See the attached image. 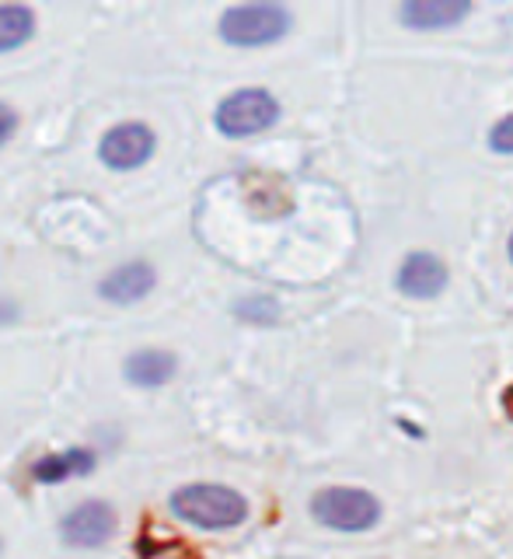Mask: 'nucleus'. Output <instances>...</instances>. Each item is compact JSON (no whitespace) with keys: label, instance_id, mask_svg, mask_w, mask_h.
I'll return each instance as SVG.
<instances>
[{"label":"nucleus","instance_id":"20e7f679","mask_svg":"<svg viewBox=\"0 0 513 559\" xmlns=\"http://www.w3.org/2000/svg\"><path fill=\"white\" fill-rule=\"evenodd\" d=\"M279 119V102L262 92V87H241V92H231L214 112V127L224 136H255L262 130H270Z\"/></svg>","mask_w":513,"mask_h":559},{"label":"nucleus","instance_id":"4468645a","mask_svg":"<svg viewBox=\"0 0 513 559\" xmlns=\"http://www.w3.org/2000/svg\"><path fill=\"white\" fill-rule=\"evenodd\" d=\"M14 130H17V112L11 109V105L0 102V147L14 136Z\"/></svg>","mask_w":513,"mask_h":559},{"label":"nucleus","instance_id":"f03ea898","mask_svg":"<svg viewBox=\"0 0 513 559\" xmlns=\"http://www.w3.org/2000/svg\"><path fill=\"white\" fill-rule=\"evenodd\" d=\"M217 32L227 46L259 49L290 32V11L283 4H235L220 14Z\"/></svg>","mask_w":513,"mask_h":559},{"label":"nucleus","instance_id":"7ed1b4c3","mask_svg":"<svg viewBox=\"0 0 513 559\" xmlns=\"http://www.w3.org/2000/svg\"><path fill=\"white\" fill-rule=\"evenodd\" d=\"M311 514L318 524L335 532H367L381 521V503L367 493V489H353V486H332L314 493L311 500Z\"/></svg>","mask_w":513,"mask_h":559},{"label":"nucleus","instance_id":"9b49d317","mask_svg":"<svg viewBox=\"0 0 513 559\" xmlns=\"http://www.w3.org/2000/svg\"><path fill=\"white\" fill-rule=\"evenodd\" d=\"M95 451L92 448H67V451H49L43 454L39 462L32 465V479L35 483H63V479H74V476H87L95 468Z\"/></svg>","mask_w":513,"mask_h":559},{"label":"nucleus","instance_id":"9d476101","mask_svg":"<svg viewBox=\"0 0 513 559\" xmlns=\"http://www.w3.org/2000/svg\"><path fill=\"white\" fill-rule=\"evenodd\" d=\"M468 14H472V4H465V0H409V4H402L398 11L402 22L419 32L451 28L457 22H465Z\"/></svg>","mask_w":513,"mask_h":559},{"label":"nucleus","instance_id":"6e6552de","mask_svg":"<svg viewBox=\"0 0 513 559\" xmlns=\"http://www.w3.org/2000/svg\"><path fill=\"white\" fill-rule=\"evenodd\" d=\"M444 287H448V270L433 252H413L402 262V270H398V290L402 294L427 301V297H437Z\"/></svg>","mask_w":513,"mask_h":559},{"label":"nucleus","instance_id":"1a4fd4ad","mask_svg":"<svg viewBox=\"0 0 513 559\" xmlns=\"http://www.w3.org/2000/svg\"><path fill=\"white\" fill-rule=\"evenodd\" d=\"M175 371H179L175 354H168V349H154V346L133 349L127 364H122V378H127L133 389H162V384H168L175 378Z\"/></svg>","mask_w":513,"mask_h":559},{"label":"nucleus","instance_id":"39448f33","mask_svg":"<svg viewBox=\"0 0 513 559\" xmlns=\"http://www.w3.org/2000/svg\"><path fill=\"white\" fill-rule=\"evenodd\" d=\"M154 147L157 136L151 127H144V122H119V127L105 130V136L98 140V162L116 171H133L151 162Z\"/></svg>","mask_w":513,"mask_h":559},{"label":"nucleus","instance_id":"dca6fc26","mask_svg":"<svg viewBox=\"0 0 513 559\" xmlns=\"http://www.w3.org/2000/svg\"><path fill=\"white\" fill-rule=\"evenodd\" d=\"M510 259H513V235H510Z\"/></svg>","mask_w":513,"mask_h":559},{"label":"nucleus","instance_id":"0eeeda50","mask_svg":"<svg viewBox=\"0 0 513 559\" xmlns=\"http://www.w3.org/2000/svg\"><path fill=\"white\" fill-rule=\"evenodd\" d=\"M154 284H157L154 266L136 259V262H127V266H119L112 273H105L102 284H98V294H102V301L127 308V305L144 301V297L154 290Z\"/></svg>","mask_w":513,"mask_h":559},{"label":"nucleus","instance_id":"2eb2a0df","mask_svg":"<svg viewBox=\"0 0 513 559\" xmlns=\"http://www.w3.org/2000/svg\"><path fill=\"white\" fill-rule=\"evenodd\" d=\"M503 409H506V416L513 419V384H510V389L503 392Z\"/></svg>","mask_w":513,"mask_h":559},{"label":"nucleus","instance_id":"f8f14e48","mask_svg":"<svg viewBox=\"0 0 513 559\" xmlns=\"http://www.w3.org/2000/svg\"><path fill=\"white\" fill-rule=\"evenodd\" d=\"M35 35V11L25 4H0V52L22 49Z\"/></svg>","mask_w":513,"mask_h":559},{"label":"nucleus","instance_id":"423d86ee","mask_svg":"<svg viewBox=\"0 0 513 559\" xmlns=\"http://www.w3.org/2000/svg\"><path fill=\"white\" fill-rule=\"evenodd\" d=\"M116 511L105 500H84L60 521V535L74 549H98L116 535Z\"/></svg>","mask_w":513,"mask_h":559},{"label":"nucleus","instance_id":"ddd939ff","mask_svg":"<svg viewBox=\"0 0 513 559\" xmlns=\"http://www.w3.org/2000/svg\"><path fill=\"white\" fill-rule=\"evenodd\" d=\"M489 147L500 154H513V116L500 119L497 127L489 130Z\"/></svg>","mask_w":513,"mask_h":559},{"label":"nucleus","instance_id":"f257e3e1","mask_svg":"<svg viewBox=\"0 0 513 559\" xmlns=\"http://www.w3.org/2000/svg\"><path fill=\"white\" fill-rule=\"evenodd\" d=\"M168 507L179 521L192 524V528H206V532L238 528V524L249 518V500H244L238 489L220 486V483L179 486L171 493Z\"/></svg>","mask_w":513,"mask_h":559}]
</instances>
